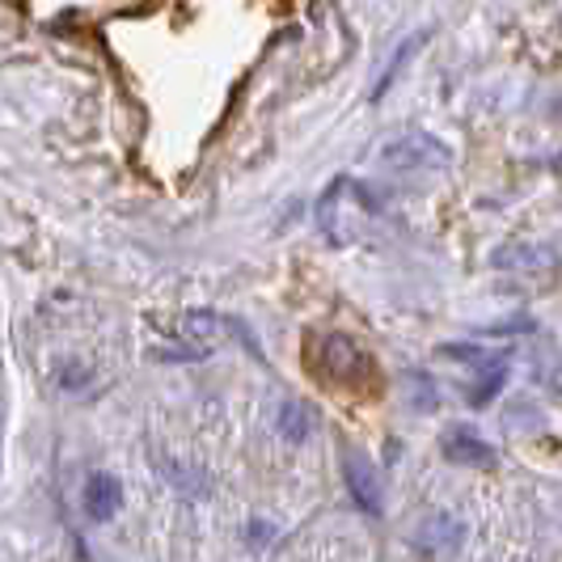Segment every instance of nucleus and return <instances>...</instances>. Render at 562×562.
I'll return each mask as SVG.
<instances>
[{
	"label": "nucleus",
	"mask_w": 562,
	"mask_h": 562,
	"mask_svg": "<svg viewBox=\"0 0 562 562\" xmlns=\"http://www.w3.org/2000/svg\"><path fill=\"white\" fill-rule=\"evenodd\" d=\"M317 368H322V376H326V381H335V385H342V390H356V394H364V390H372V385H376L372 356H368L356 338H347V335H326V338H322Z\"/></svg>",
	"instance_id": "obj_1"
},
{
	"label": "nucleus",
	"mask_w": 562,
	"mask_h": 562,
	"mask_svg": "<svg viewBox=\"0 0 562 562\" xmlns=\"http://www.w3.org/2000/svg\"><path fill=\"white\" fill-rule=\"evenodd\" d=\"M342 479H347L351 499L364 507L368 516H381V512H385V495H381L376 465H372L360 449H342Z\"/></svg>",
	"instance_id": "obj_3"
},
{
	"label": "nucleus",
	"mask_w": 562,
	"mask_h": 562,
	"mask_svg": "<svg viewBox=\"0 0 562 562\" xmlns=\"http://www.w3.org/2000/svg\"><path fill=\"white\" fill-rule=\"evenodd\" d=\"M381 161L390 169H445L452 161V153L449 144H440L427 132H406V136H397L381 148Z\"/></svg>",
	"instance_id": "obj_2"
},
{
	"label": "nucleus",
	"mask_w": 562,
	"mask_h": 562,
	"mask_svg": "<svg viewBox=\"0 0 562 562\" xmlns=\"http://www.w3.org/2000/svg\"><path fill=\"white\" fill-rule=\"evenodd\" d=\"M423 43H427V30H423V34H411V38H406V43H402V47H397V52H394V59H390V68H385V72H381V77H376V85H372V98H385V89H390V85H394L397 77H402V68H406V64H411V56H415V52H419Z\"/></svg>",
	"instance_id": "obj_9"
},
{
	"label": "nucleus",
	"mask_w": 562,
	"mask_h": 562,
	"mask_svg": "<svg viewBox=\"0 0 562 562\" xmlns=\"http://www.w3.org/2000/svg\"><path fill=\"white\" fill-rule=\"evenodd\" d=\"M440 452L449 457L452 465H470V470H491L499 461V452L491 449L474 427H449L440 436Z\"/></svg>",
	"instance_id": "obj_4"
},
{
	"label": "nucleus",
	"mask_w": 562,
	"mask_h": 562,
	"mask_svg": "<svg viewBox=\"0 0 562 562\" xmlns=\"http://www.w3.org/2000/svg\"><path fill=\"white\" fill-rule=\"evenodd\" d=\"M81 507L93 525L114 520L119 507H123V482L114 479V474H106V470L89 474V479H85V491H81Z\"/></svg>",
	"instance_id": "obj_5"
},
{
	"label": "nucleus",
	"mask_w": 562,
	"mask_h": 562,
	"mask_svg": "<svg viewBox=\"0 0 562 562\" xmlns=\"http://www.w3.org/2000/svg\"><path fill=\"white\" fill-rule=\"evenodd\" d=\"M479 385L470 390V406H486L491 397L504 390L507 372H512V364H507V356H482L479 364Z\"/></svg>",
	"instance_id": "obj_6"
},
{
	"label": "nucleus",
	"mask_w": 562,
	"mask_h": 562,
	"mask_svg": "<svg viewBox=\"0 0 562 562\" xmlns=\"http://www.w3.org/2000/svg\"><path fill=\"white\" fill-rule=\"evenodd\" d=\"M280 431H283V440H292V445H301L305 436L313 431V411L301 402V397H288L280 406Z\"/></svg>",
	"instance_id": "obj_8"
},
{
	"label": "nucleus",
	"mask_w": 562,
	"mask_h": 562,
	"mask_svg": "<svg viewBox=\"0 0 562 562\" xmlns=\"http://www.w3.org/2000/svg\"><path fill=\"white\" fill-rule=\"evenodd\" d=\"M419 546L431 554H449L461 546V525L452 516H427L419 525Z\"/></svg>",
	"instance_id": "obj_7"
}]
</instances>
